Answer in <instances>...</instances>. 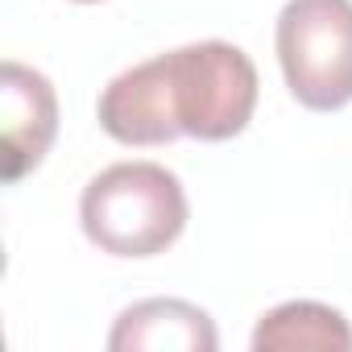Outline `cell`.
Here are the masks:
<instances>
[{"label":"cell","mask_w":352,"mask_h":352,"mask_svg":"<svg viewBox=\"0 0 352 352\" xmlns=\"http://www.w3.org/2000/svg\"><path fill=\"white\" fill-rule=\"evenodd\" d=\"M79 224L112 257H157L187 228V191L157 162H116L83 187Z\"/></svg>","instance_id":"7a4b0ae2"},{"label":"cell","mask_w":352,"mask_h":352,"mask_svg":"<svg viewBox=\"0 0 352 352\" xmlns=\"http://www.w3.org/2000/svg\"><path fill=\"white\" fill-rule=\"evenodd\" d=\"M257 352H290V348H319V352H348L352 348V327L336 307L294 298L261 315L253 331Z\"/></svg>","instance_id":"8992f818"},{"label":"cell","mask_w":352,"mask_h":352,"mask_svg":"<svg viewBox=\"0 0 352 352\" xmlns=\"http://www.w3.org/2000/svg\"><path fill=\"white\" fill-rule=\"evenodd\" d=\"M253 108V58L232 42H195L116 75L100 96V124L120 145L228 141L245 133Z\"/></svg>","instance_id":"6da1fadb"},{"label":"cell","mask_w":352,"mask_h":352,"mask_svg":"<svg viewBox=\"0 0 352 352\" xmlns=\"http://www.w3.org/2000/svg\"><path fill=\"white\" fill-rule=\"evenodd\" d=\"M79 5H96V0H79Z\"/></svg>","instance_id":"52a82bcc"},{"label":"cell","mask_w":352,"mask_h":352,"mask_svg":"<svg viewBox=\"0 0 352 352\" xmlns=\"http://www.w3.org/2000/svg\"><path fill=\"white\" fill-rule=\"evenodd\" d=\"M220 344L216 323L208 311L183 298H145L120 311L108 348L129 352V348H183V352H212Z\"/></svg>","instance_id":"5b68a950"},{"label":"cell","mask_w":352,"mask_h":352,"mask_svg":"<svg viewBox=\"0 0 352 352\" xmlns=\"http://www.w3.org/2000/svg\"><path fill=\"white\" fill-rule=\"evenodd\" d=\"M278 63L290 96L311 112L352 104V0H286Z\"/></svg>","instance_id":"3957f363"},{"label":"cell","mask_w":352,"mask_h":352,"mask_svg":"<svg viewBox=\"0 0 352 352\" xmlns=\"http://www.w3.org/2000/svg\"><path fill=\"white\" fill-rule=\"evenodd\" d=\"M0 124H5V179L17 183L42 166L54 133H58V100L42 71L5 63L0 79Z\"/></svg>","instance_id":"277c9868"}]
</instances>
